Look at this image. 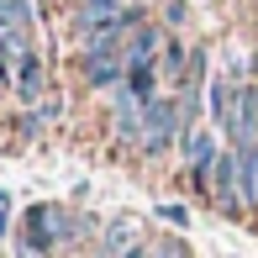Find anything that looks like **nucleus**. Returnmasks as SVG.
<instances>
[{"label": "nucleus", "instance_id": "f03ea898", "mask_svg": "<svg viewBox=\"0 0 258 258\" xmlns=\"http://www.w3.org/2000/svg\"><path fill=\"white\" fill-rule=\"evenodd\" d=\"M58 206H32L21 216V258H42L58 248V221H53Z\"/></svg>", "mask_w": 258, "mask_h": 258}, {"label": "nucleus", "instance_id": "423d86ee", "mask_svg": "<svg viewBox=\"0 0 258 258\" xmlns=\"http://www.w3.org/2000/svg\"><path fill=\"white\" fill-rule=\"evenodd\" d=\"M116 16H121V6H116V0H79L74 32H79V37H90L95 27H105V21H116Z\"/></svg>", "mask_w": 258, "mask_h": 258}, {"label": "nucleus", "instance_id": "39448f33", "mask_svg": "<svg viewBox=\"0 0 258 258\" xmlns=\"http://www.w3.org/2000/svg\"><path fill=\"white\" fill-rule=\"evenodd\" d=\"M11 90H16V100H21V105H32V111L42 105V90H48V79H42V58H37V48H32V53L16 63V85H11Z\"/></svg>", "mask_w": 258, "mask_h": 258}, {"label": "nucleus", "instance_id": "f257e3e1", "mask_svg": "<svg viewBox=\"0 0 258 258\" xmlns=\"http://www.w3.org/2000/svg\"><path fill=\"white\" fill-rule=\"evenodd\" d=\"M184 137V121H179V95H158L143 105V143H137V153L143 158H163L169 148H179Z\"/></svg>", "mask_w": 258, "mask_h": 258}, {"label": "nucleus", "instance_id": "9d476101", "mask_svg": "<svg viewBox=\"0 0 258 258\" xmlns=\"http://www.w3.org/2000/svg\"><path fill=\"white\" fill-rule=\"evenodd\" d=\"M121 258H153V248H148V242H137V248H126Z\"/></svg>", "mask_w": 258, "mask_h": 258}, {"label": "nucleus", "instance_id": "20e7f679", "mask_svg": "<svg viewBox=\"0 0 258 258\" xmlns=\"http://www.w3.org/2000/svg\"><path fill=\"white\" fill-rule=\"evenodd\" d=\"M85 79L95 90H121L126 85V53H85Z\"/></svg>", "mask_w": 258, "mask_h": 258}, {"label": "nucleus", "instance_id": "1a4fd4ad", "mask_svg": "<svg viewBox=\"0 0 258 258\" xmlns=\"http://www.w3.org/2000/svg\"><path fill=\"white\" fill-rule=\"evenodd\" d=\"M158 216L169 221V227H184V221H190V216H184V206H158Z\"/></svg>", "mask_w": 258, "mask_h": 258}, {"label": "nucleus", "instance_id": "6e6552de", "mask_svg": "<svg viewBox=\"0 0 258 258\" xmlns=\"http://www.w3.org/2000/svg\"><path fill=\"white\" fill-rule=\"evenodd\" d=\"M153 258H190V248H184V237H158Z\"/></svg>", "mask_w": 258, "mask_h": 258}, {"label": "nucleus", "instance_id": "7ed1b4c3", "mask_svg": "<svg viewBox=\"0 0 258 258\" xmlns=\"http://www.w3.org/2000/svg\"><path fill=\"white\" fill-rule=\"evenodd\" d=\"M111 126H116V143L121 148H137L143 143V100L132 95V90H116V116H111Z\"/></svg>", "mask_w": 258, "mask_h": 258}, {"label": "nucleus", "instance_id": "0eeeda50", "mask_svg": "<svg viewBox=\"0 0 258 258\" xmlns=\"http://www.w3.org/2000/svg\"><path fill=\"white\" fill-rule=\"evenodd\" d=\"M100 242H105V253H126V248H137V227L132 221H111Z\"/></svg>", "mask_w": 258, "mask_h": 258}]
</instances>
